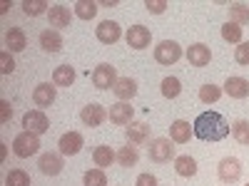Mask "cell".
<instances>
[{
    "label": "cell",
    "instance_id": "26",
    "mask_svg": "<svg viewBox=\"0 0 249 186\" xmlns=\"http://www.w3.org/2000/svg\"><path fill=\"white\" fill-rule=\"evenodd\" d=\"M137 161H140L137 147H132V144H127V147H120V152H117V164H120V167L132 169V167H137Z\"/></svg>",
    "mask_w": 249,
    "mask_h": 186
},
{
    "label": "cell",
    "instance_id": "12",
    "mask_svg": "<svg viewBox=\"0 0 249 186\" xmlns=\"http://www.w3.org/2000/svg\"><path fill=\"white\" fill-rule=\"evenodd\" d=\"M187 62H190L192 67H207L210 65V60H212V50L207 47L204 43H195L187 47Z\"/></svg>",
    "mask_w": 249,
    "mask_h": 186
},
{
    "label": "cell",
    "instance_id": "10",
    "mask_svg": "<svg viewBox=\"0 0 249 186\" xmlns=\"http://www.w3.org/2000/svg\"><path fill=\"white\" fill-rule=\"evenodd\" d=\"M82 147H85V137L80 132H65L57 141V149L62 156H75V154H80Z\"/></svg>",
    "mask_w": 249,
    "mask_h": 186
},
{
    "label": "cell",
    "instance_id": "19",
    "mask_svg": "<svg viewBox=\"0 0 249 186\" xmlns=\"http://www.w3.org/2000/svg\"><path fill=\"white\" fill-rule=\"evenodd\" d=\"M112 92H115L117 102H130V99L137 94V82H135L132 77H120L117 85L112 87Z\"/></svg>",
    "mask_w": 249,
    "mask_h": 186
},
{
    "label": "cell",
    "instance_id": "17",
    "mask_svg": "<svg viewBox=\"0 0 249 186\" xmlns=\"http://www.w3.org/2000/svg\"><path fill=\"white\" fill-rule=\"evenodd\" d=\"M110 122L117 124V127H124V124H132V117H135V109L130 107V102H115L110 105Z\"/></svg>",
    "mask_w": 249,
    "mask_h": 186
},
{
    "label": "cell",
    "instance_id": "41",
    "mask_svg": "<svg viewBox=\"0 0 249 186\" xmlns=\"http://www.w3.org/2000/svg\"><path fill=\"white\" fill-rule=\"evenodd\" d=\"M102 8H117V0H102V3H97Z\"/></svg>",
    "mask_w": 249,
    "mask_h": 186
},
{
    "label": "cell",
    "instance_id": "38",
    "mask_svg": "<svg viewBox=\"0 0 249 186\" xmlns=\"http://www.w3.org/2000/svg\"><path fill=\"white\" fill-rule=\"evenodd\" d=\"M144 8H147V13H152V15H162L170 8V3L167 0H144Z\"/></svg>",
    "mask_w": 249,
    "mask_h": 186
},
{
    "label": "cell",
    "instance_id": "27",
    "mask_svg": "<svg viewBox=\"0 0 249 186\" xmlns=\"http://www.w3.org/2000/svg\"><path fill=\"white\" fill-rule=\"evenodd\" d=\"M20 8H23V13L25 15H30V17H37V15H45V13H50V3L48 0H23L20 3Z\"/></svg>",
    "mask_w": 249,
    "mask_h": 186
},
{
    "label": "cell",
    "instance_id": "28",
    "mask_svg": "<svg viewBox=\"0 0 249 186\" xmlns=\"http://www.w3.org/2000/svg\"><path fill=\"white\" fill-rule=\"evenodd\" d=\"M242 35H244V28L232 23V20H227V23L222 25V37L227 40V43H232V45H239L242 43Z\"/></svg>",
    "mask_w": 249,
    "mask_h": 186
},
{
    "label": "cell",
    "instance_id": "23",
    "mask_svg": "<svg viewBox=\"0 0 249 186\" xmlns=\"http://www.w3.org/2000/svg\"><path fill=\"white\" fill-rule=\"evenodd\" d=\"M5 47H8V52H23V50L28 47L25 32L20 30V28H10V30L5 32Z\"/></svg>",
    "mask_w": 249,
    "mask_h": 186
},
{
    "label": "cell",
    "instance_id": "3",
    "mask_svg": "<svg viewBox=\"0 0 249 186\" xmlns=\"http://www.w3.org/2000/svg\"><path fill=\"white\" fill-rule=\"evenodd\" d=\"M147 156H150V161H155V164H167L170 159H177V154H175V141L167 139V137L150 139Z\"/></svg>",
    "mask_w": 249,
    "mask_h": 186
},
{
    "label": "cell",
    "instance_id": "18",
    "mask_svg": "<svg viewBox=\"0 0 249 186\" xmlns=\"http://www.w3.org/2000/svg\"><path fill=\"white\" fill-rule=\"evenodd\" d=\"M224 92L230 94L232 99H244V97H249V79H244V77H227Z\"/></svg>",
    "mask_w": 249,
    "mask_h": 186
},
{
    "label": "cell",
    "instance_id": "43",
    "mask_svg": "<svg viewBox=\"0 0 249 186\" xmlns=\"http://www.w3.org/2000/svg\"><path fill=\"white\" fill-rule=\"evenodd\" d=\"M247 186H249V184H247Z\"/></svg>",
    "mask_w": 249,
    "mask_h": 186
},
{
    "label": "cell",
    "instance_id": "30",
    "mask_svg": "<svg viewBox=\"0 0 249 186\" xmlns=\"http://www.w3.org/2000/svg\"><path fill=\"white\" fill-rule=\"evenodd\" d=\"M72 8H75L72 13H75L80 20H92V17L97 15V8H100V5L92 3V0H77Z\"/></svg>",
    "mask_w": 249,
    "mask_h": 186
},
{
    "label": "cell",
    "instance_id": "42",
    "mask_svg": "<svg viewBox=\"0 0 249 186\" xmlns=\"http://www.w3.org/2000/svg\"><path fill=\"white\" fill-rule=\"evenodd\" d=\"M8 8H10V3H8V0H3V3H0V13H8Z\"/></svg>",
    "mask_w": 249,
    "mask_h": 186
},
{
    "label": "cell",
    "instance_id": "29",
    "mask_svg": "<svg viewBox=\"0 0 249 186\" xmlns=\"http://www.w3.org/2000/svg\"><path fill=\"white\" fill-rule=\"evenodd\" d=\"M160 90H162V97H164V99H177V97L182 94V82H179L177 77H164L162 85H160Z\"/></svg>",
    "mask_w": 249,
    "mask_h": 186
},
{
    "label": "cell",
    "instance_id": "13",
    "mask_svg": "<svg viewBox=\"0 0 249 186\" xmlns=\"http://www.w3.org/2000/svg\"><path fill=\"white\" fill-rule=\"evenodd\" d=\"M37 167L40 171H43L45 176H57L62 171V167H65V161H62V154L60 152H48L37 159Z\"/></svg>",
    "mask_w": 249,
    "mask_h": 186
},
{
    "label": "cell",
    "instance_id": "25",
    "mask_svg": "<svg viewBox=\"0 0 249 186\" xmlns=\"http://www.w3.org/2000/svg\"><path fill=\"white\" fill-rule=\"evenodd\" d=\"M75 70L70 65H60L53 70V85L55 87H72V82H75Z\"/></svg>",
    "mask_w": 249,
    "mask_h": 186
},
{
    "label": "cell",
    "instance_id": "24",
    "mask_svg": "<svg viewBox=\"0 0 249 186\" xmlns=\"http://www.w3.org/2000/svg\"><path fill=\"white\" fill-rule=\"evenodd\" d=\"M175 171H177V176H182V179H192V176L197 174V161H195L190 154H179V156L175 159Z\"/></svg>",
    "mask_w": 249,
    "mask_h": 186
},
{
    "label": "cell",
    "instance_id": "4",
    "mask_svg": "<svg viewBox=\"0 0 249 186\" xmlns=\"http://www.w3.org/2000/svg\"><path fill=\"white\" fill-rule=\"evenodd\" d=\"M217 176L222 184H237L242 179V161L237 156H224L219 161V167H217Z\"/></svg>",
    "mask_w": 249,
    "mask_h": 186
},
{
    "label": "cell",
    "instance_id": "40",
    "mask_svg": "<svg viewBox=\"0 0 249 186\" xmlns=\"http://www.w3.org/2000/svg\"><path fill=\"white\" fill-rule=\"evenodd\" d=\"M135 186H157V176L155 174H140Z\"/></svg>",
    "mask_w": 249,
    "mask_h": 186
},
{
    "label": "cell",
    "instance_id": "34",
    "mask_svg": "<svg viewBox=\"0 0 249 186\" xmlns=\"http://www.w3.org/2000/svg\"><path fill=\"white\" fill-rule=\"evenodd\" d=\"M82 184L85 186H107V174L105 169H90L82 176Z\"/></svg>",
    "mask_w": 249,
    "mask_h": 186
},
{
    "label": "cell",
    "instance_id": "20",
    "mask_svg": "<svg viewBox=\"0 0 249 186\" xmlns=\"http://www.w3.org/2000/svg\"><path fill=\"white\" fill-rule=\"evenodd\" d=\"M92 161L97 169H107L112 167V161H117V152H112V147H107V144H100L92 149Z\"/></svg>",
    "mask_w": 249,
    "mask_h": 186
},
{
    "label": "cell",
    "instance_id": "31",
    "mask_svg": "<svg viewBox=\"0 0 249 186\" xmlns=\"http://www.w3.org/2000/svg\"><path fill=\"white\" fill-rule=\"evenodd\" d=\"M232 137L242 147H249V119H237L232 124Z\"/></svg>",
    "mask_w": 249,
    "mask_h": 186
},
{
    "label": "cell",
    "instance_id": "5",
    "mask_svg": "<svg viewBox=\"0 0 249 186\" xmlns=\"http://www.w3.org/2000/svg\"><path fill=\"white\" fill-rule=\"evenodd\" d=\"M117 67L107 65V62H102V65H97L92 70V85L95 90H112L117 85Z\"/></svg>",
    "mask_w": 249,
    "mask_h": 186
},
{
    "label": "cell",
    "instance_id": "14",
    "mask_svg": "<svg viewBox=\"0 0 249 186\" xmlns=\"http://www.w3.org/2000/svg\"><path fill=\"white\" fill-rule=\"evenodd\" d=\"M72 10L68 8V5H62V3H57V5H53L50 8V13H48V20H50V28H55V30H62V28H70V23H72Z\"/></svg>",
    "mask_w": 249,
    "mask_h": 186
},
{
    "label": "cell",
    "instance_id": "15",
    "mask_svg": "<svg viewBox=\"0 0 249 186\" xmlns=\"http://www.w3.org/2000/svg\"><path fill=\"white\" fill-rule=\"evenodd\" d=\"M55 99H57V87L50 85V82H43V85H37L33 90V102H35V107H40V109L50 107Z\"/></svg>",
    "mask_w": 249,
    "mask_h": 186
},
{
    "label": "cell",
    "instance_id": "39",
    "mask_svg": "<svg viewBox=\"0 0 249 186\" xmlns=\"http://www.w3.org/2000/svg\"><path fill=\"white\" fill-rule=\"evenodd\" d=\"M13 119V107H10V102L8 99H0V122L8 124Z\"/></svg>",
    "mask_w": 249,
    "mask_h": 186
},
{
    "label": "cell",
    "instance_id": "33",
    "mask_svg": "<svg viewBox=\"0 0 249 186\" xmlns=\"http://www.w3.org/2000/svg\"><path fill=\"white\" fill-rule=\"evenodd\" d=\"M230 17L237 25H249V5L247 3H232L230 5Z\"/></svg>",
    "mask_w": 249,
    "mask_h": 186
},
{
    "label": "cell",
    "instance_id": "9",
    "mask_svg": "<svg viewBox=\"0 0 249 186\" xmlns=\"http://www.w3.org/2000/svg\"><path fill=\"white\" fill-rule=\"evenodd\" d=\"M124 40H127V45L132 50H144L152 43V32L144 25H132V28H127V32H124Z\"/></svg>",
    "mask_w": 249,
    "mask_h": 186
},
{
    "label": "cell",
    "instance_id": "37",
    "mask_svg": "<svg viewBox=\"0 0 249 186\" xmlns=\"http://www.w3.org/2000/svg\"><path fill=\"white\" fill-rule=\"evenodd\" d=\"M0 72L3 75H13L15 72V60H13V55L8 50L0 52Z\"/></svg>",
    "mask_w": 249,
    "mask_h": 186
},
{
    "label": "cell",
    "instance_id": "36",
    "mask_svg": "<svg viewBox=\"0 0 249 186\" xmlns=\"http://www.w3.org/2000/svg\"><path fill=\"white\" fill-rule=\"evenodd\" d=\"M234 62H237V65L249 67V43H239L234 47Z\"/></svg>",
    "mask_w": 249,
    "mask_h": 186
},
{
    "label": "cell",
    "instance_id": "11",
    "mask_svg": "<svg viewBox=\"0 0 249 186\" xmlns=\"http://www.w3.org/2000/svg\"><path fill=\"white\" fill-rule=\"evenodd\" d=\"M95 37L102 45H115L122 37V30H120V25L115 23V20H102V23L95 28Z\"/></svg>",
    "mask_w": 249,
    "mask_h": 186
},
{
    "label": "cell",
    "instance_id": "2",
    "mask_svg": "<svg viewBox=\"0 0 249 186\" xmlns=\"http://www.w3.org/2000/svg\"><path fill=\"white\" fill-rule=\"evenodd\" d=\"M37 152H40V134H33V132H25L23 129L13 139V154L18 159H30Z\"/></svg>",
    "mask_w": 249,
    "mask_h": 186
},
{
    "label": "cell",
    "instance_id": "21",
    "mask_svg": "<svg viewBox=\"0 0 249 186\" xmlns=\"http://www.w3.org/2000/svg\"><path fill=\"white\" fill-rule=\"evenodd\" d=\"M37 40H40V47H43L45 52H50V55L62 50V35H60V30H43Z\"/></svg>",
    "mask_w": 249,
    "mask_h": 186
},
{
    "label": "cell",
    "instance_id": "22",
    "mask_svg": "<svg viewBox=\"0 0 249 186\" xmlns=\"http://www.w3.org/2000/svg\"><path fill=\"white\" fill-rule=\"evenodd\" d=\"M192 134H195V129L190 127V122H184V119H175V122H172L170 139H172L175 144H187V141L192 139Z\"/></svg>",
    "mask_w": 249,
    "mask_h": 186
},
{
    "label": "cell",
    "instance_id": "35",
    "mask_svg": "<svg viewBox=\"0 0 249 186\" xmlns=\"http://www.w3.org/2000/svg\"><path fill=\"white\" fill-rule=\"evenodd\" d=\"M5 186H30V174L23 169H10L5 176Z\"/></svg>",
    "mask_w": 249,
    "mask_h": 186
},
{
    "label": "cell",
    "instance_id": "6",
    "mask_svg": "<svg viewBox=\"0 0 249 186\" xmlns=\"http://www.w3.org/2000/svg\"><path fill=\"white\" fill-rule=\"evenodd\" d=\"M182 47L175 43V40H162V43L155 47V62L157 65H175V62L182 57Z\"/></svg>",
    "mask_w": 249,
    "mask_h": 186
},
{
    "label": "cell",
    "instance_id": "32",
    "mask_svg": "<svg viewBox=\"0 0 249 186\" xmlns=\"http://www.w3.org/2000/svg\"><path fill=\"white\" fill-rule=\"evenodd\" d=\"M222 87H217V85H204V87H199V102L202 105H214V102H219V97H222Z\"/></svg>",
    "mask_w": 249,
    "mask_h": 186
},
{
    "label": "cell",
    "instance_id": "7",
    "mask_svg": "<svg viewBox=\"0 0 249 186\" xmlns=\"http://www.w3.org/2000/svg\"><path fill=\"white\" fill-rule=\"evenodd\" d=\"M107 119H110L107 109L102 107V105H97V102H90V105L82 107V112H80V122L85 124V127H90V129L100 127V124H105Z\"/></svg>",
    "mask_w": 249,
    "mask_h": 186
},
{
    "label": "cell",
    "instance_id": "1",
    "mask_svg": "<svg viewBox=\"0 0 249 186\" xmlns=\"http://www.w3.org/2000/svg\"><path fill=\"white\" fill-rule=\"evenodd\" d=\"M192 129H195V137L202 139V141H222L230 137L232 127H230V122H227L219 112H202L195 124H192Z\"/></svg>",
    "mask_w": 249,
    "mask_h": 186
},
{
    "label": "cell",
    "instance_id": "16",
    "mask_svg": "<svg viewBox=\"0 0 249 186\" xmlns=\"http://www.w3.org/2000/svg\"><path fill=\"white\" fill-rule=\"evenodd\" d=\"M124 137H127V144H132V147H142V144L150 141V124L132 122L130 127L124 129Z\"/></svg>",
    "mask_w": 249,
    "mask_h": 186
},
{
    "label": "cell",
    "instance_id": "8",
    "mask_svg": "<svg viewBox=\"0 0 249 186\" xmlns=\"http://www.w3.org/2000/svg\"><path fill=\"white\" fill-rule=\"evenodd\" d=\"M23 127L25 132H33V134H43L50 129V119L43 109H30L23 114Z\"/></svg>",
    "mask_w": 249,
    "mask_h": 186
}]
</instances>
